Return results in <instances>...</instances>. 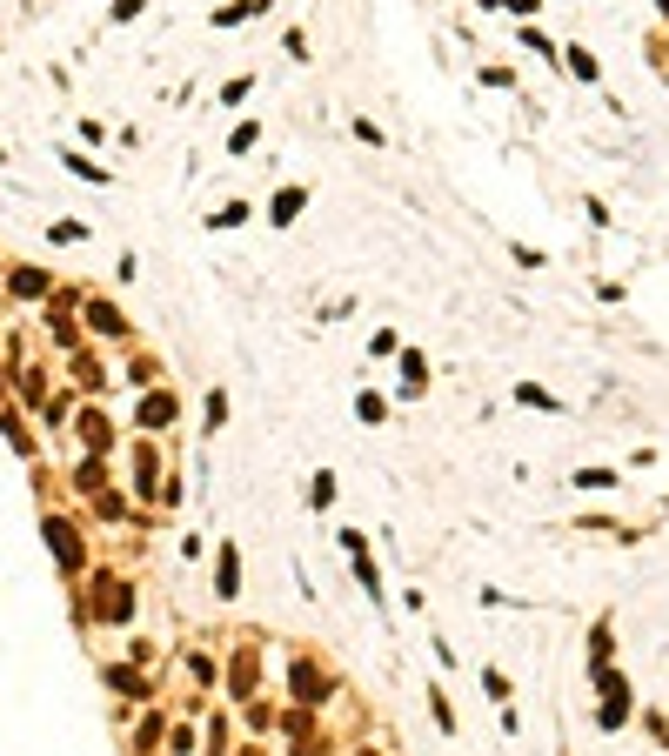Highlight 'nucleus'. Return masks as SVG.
I'll return each mask as SVG.
<instances>
[]
</instances>
